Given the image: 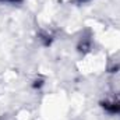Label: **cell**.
I'll return each instance as SVG.
<instances>
[{"label":"cell","instance_id":"1","mask_svg":"<svg viewBox=\"0 0 120 120\" xmlns=\"http://www.w3.org/2000/svg\"><path fill=\"white\" fill-rule=\"evenodd\" d=\"M103 106L110 112H119L120 113V102H117V103H105Z\"/></svg>","mask_w":120,"mask_h":120},{"label":"cell","instance_id":"2","mask_svg":"<svg viewBox=\"0 0 120 120\" xmlns=\"http://www.w3.org/2000/svg\"><path fill=\"white\" fill-rule=\"evenodd\" d=\"M1 1H10V3H15V1H20V0H1Z\"/></svg>","mask_w":120,"mask_h":120}]
</instances>
